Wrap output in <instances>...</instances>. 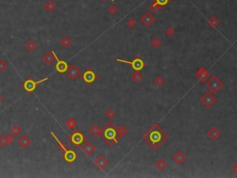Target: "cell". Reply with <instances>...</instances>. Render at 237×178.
Returning a JSON list of instances; mask_svg holds the SVG:
<instances>
[{
    "label": "cell",
    "mask_w": 237,
    "mask_h": 178,
    "mask_svg": "<svg viewBox=\"0 0 237 178\" xmlns=\"http://www.w3.org/2000/svg\"><path fill=\"white\" fill-rule=\"evenodd\" d=\"M168 138L169 134L158 123L152 124L149 129H147L146 132L143 134V139L154 150H158V148L161 147Z\"/></svg>",
    "instance_id": "6da1fadb"
},
{
    "label": "cell",
    "mask_w": 237,
    "mask_h": 178,
    "mask_svg": "<svg viewBox=\"0 0 237 178\" xmlns=\"http://www.w3.org/2000/svg\"><path fill=\"white\" fill-rule=\"evenodd\" d=\"M99 137L109 147L113 146L114 144L118 142L117 127L112 122H108L103 127V129H101V134H99Z\"/></svg>",
    "instance_id": "7a4b0ae2"
},
{
    "label": "cell",
    "mask_w": 237,
    "mask_h": 178,
    "mask_svg": "<svg viewBox=\"0 0 237 178\" xmlns=\"http://www.w3.org/2000/svg\"><path fill=\"white\" fill-rule=\"evenodd\" d=\"M206 87L209 90V92L213 93V94H217L223 87V83L217 76H211L206 82Z\"/></svg>",
    "instance_id": "3957f363"
},
{
    "label": "cell",
    "mask_w": 237,
    "mask_h": 178,
    "mask_svg": "<svg viewBox=\"0 0 237 178\" xmlns=\"http://www.w3.org/2000/svg\"><path fill=\"white\" fill-rule=\"evenodd\" d=\"M117 62H121V63H125V64H129L132 66V68L134 71H139L141 72L144 68L146 67V63L143 59L139 57L134 58L132 61H125V59H121V58H117L116 59Z\"/></svg>",
    "instance_id": "277c9868"
},
{
    "label": "cell",
    "mask_w": 237,
    "mask_h": 178,
    "mask_svg": "<svg viewBox=\"0 0 237 178\" xmlns=\"http://www.w3.org/2000/svg\"><path fill=\"white\" fill-rule=\"evenodd\" d=\"M69 140L76 148H80L82 144L86 141V137L79 129H76L69 137Z\"/></svg>",
    "instance_id": "5b68a950"
},
{
    "label": "cell",
    "mask_w": 237,
    "mask_h": 178,
    "mask_svg": "<svg viewBox=\"0 0 237 178\" xmlns=\"http://www.w3.org/2000/svg\"><path fill=\"white\" fill-rule=\"evenodd\" d=\"M199 100H200L201 104L204 106L205 108L209 109L217 102V97L214 96L213 93H211V92L208 91V92L205 93V94L200 97Z\"/></svg>",
    "instance_id": "8992f818"
},
{
    "label": "cell",
    "mask_w": 237,
    "mask_h": 178,
    "mask_svg": "<svg viewBox=\"0 0 237 178\" xmlns=\"http://www.w3.org/2000/svg\"><path fill=\"white\" fill-rule=\"evenodd\" d=\"M171 2V0H152V4L149 6V10L152 12H158L159 10H163V8L168 6Z\"/></svg>",
    "instance_id": "52a82bcc"
},
{
    "label": "cell",
    "mask_w": 237,
    "mask_h": 178,
    "mask_svg": "<svg viewBox=\"0 0 237 178\" xmlns=\"http://www.w3.org/2000/svg\"><path fill=\"white\" fill-rule=\"evenodd\" d=\"M82 79L85 82L88 86H90L93 83H95L96 80L97 79V74L93 71L91 68H88V69L84 71V72L82 74Z\"/></svg>",
    "instance_id": "ba28073f"
},
{
    "label": "cell",
    "mask_w": 237,
    "mask_h": 178,
    "mask_svg": "<svg viewBox=\"0 0 237 178\" xmlns=\"http://www.w3.org/2000/svg\"><path fill=\"white\" fill-rule=\"evenodd\" d=\"M66 73H67L68 77H69L71 81H74L81 75V71L79 70V68L76 65L71 64V65H70L69 67H68V69L66 71Z\"/></svg>",
    "instance_id": "9c48e42d"
},
{
    "label": "cell",
    "mask_w": 237,
    "mask_h": 178,
    "mask_svg": "<svg viewBox=\"0 0 237 178\" xmlns=\"http://www.w3.org/2000/svg\"><path fill=\"white\" fill-rule=\"evenodd\" d=\"M209 77H210L209 72H208V70L206 69V68H204V67L199 68L198 71L196 73V78L199 82H201V83H206L208 80Z\"/></svg>",
    "instance_id": "30bf717a"
},
{
    "label": "cell",
    "mask_w": 237,
    "mask_h": 178,
    "mask_svg": "<svg viewBox=\"0 0 237 178\" xmlns=\"http://www.w3.org/2000/svg\"><path fill=\"white\" fill-rule=\"evenodd\" d=\"M46 80H47V78H46V79H43V80H41V81H38V82H35V81H33L32 79H28L27 81H25L24 82V83H23V87H24V89L26 90L28 93H32L33 91L35 90V88H36V86H37V84L39 83H41V82H43V81H46Z\"/></svg>",
    "instance_id": "8fae6325"
},
{
    "label": "cell",
    "mask_w": 237,
    "mask_h": 178,
    "mask_svg": "<svg viewBox=\"0 0 237 178\" xmlns=\"http://www.w3.org/2000/svg\"><path fill=\"white\" fill-rule=\"evenodd\" d=\"M155 21H156L155 17L150 12H146L143 16H141V18H140V21L145 25L146 27H150L151 25L155 22Z\"/></svg>",
    "instance_id": "7c38bea8"
},
{
    "label": "cell",
    "mask_w": 237,
    "mask_h": 178,
    "mask_svg": "<svg viewBox=\"0 0 237 178\" xmlns=\"http://www.w3.org/2000/svg\"><path fill=\"white\" fill-rule=\"evenodd\" d=\"M64 160H66L67 162L69 163H72L73 162H75L76 159H77L78 155L77 153L71 148H69V149H66L64 151Z\"/></svg>",
    "instance_id": "4fadbf2b"
},
{
    "label": "cell",
    "mask_w": 237,
    "mask_h": 178,
    "mask_svg": "<svg viewBox=\"0 0 237 178\" xmlns=\"http://www.w3.org/2000/svg\"><path fill=\"white\" fill-rule=\"evenodd\" d=\"M94 164L96 165V167L98 170H104V169L108 165V160L103 155H100L95 160Z\"/></svg>",
    "instance_id": "5bb4252c"
},
{
    "label": "cell",
    "mask_w": 237,
    "mask_h": 178,
    "mask_svg": "<svg viewBox=\"0 0 237 178\" xmlns=\"http://www.w3.org/2000/svg\"><path fill=\"white\" fill-rule=\"evenodd\" d=\"M82 150L87 156H90V155H92V154L95 152V150H96V146H95L94 144H93L91 141H86V142L84 143L83 145L82 146Z\"/></svg>",
    "instance_id": "9a60e30c"
},
{
    "label": "cell",
    "mask_w": 237,
    "mask_h": 178,
    "mask_svg": "<svg viewBox=\"0 0 237 178\" xmlns=\"http://www.w3.org/2000/svg\"><path fill=\"white\" fill-rule=\"evenodd\" d=\"M222 131H219L216 126H213L212 128L209 129V131L208 132V137L213 141H217L219 137H222Z\"/></svg>",
    "instance_id": "2e32d148"
},
{
    "label": "cell",
    "mask_w": 237,
    "mask_h": 178,
    "mask_svg": "<svg viewBox=\"0 0 237 178\" xmlns=\"http://www.w3.org/2000/svg\"><path fill=\"white\" fill-rule=\"evenodd\" d=\"M18 144L22 148H27L32 144V140L27 134H23L18 139Z\"/></svg>",
    "instance_id": "e0dca14e"
},
{
    "label": "cell",
    "mask_w": 237,
    "mask_h": 178,
    "mask_svg": "<svg viewBox=\"0 0 237 178\" xmlns=\"http://www.w3.org/2000/svg\"><path fill=\"white\" fill-rule=\"evenodd\" d=\"M56 59V56H55V52H46L43 57H42V61H44V63H46V65H51Z\"/></svg>",
    "instance_id": "ac0fdd59"
},
{
    "label": "cell",
    "mask_w": 237,
    "mask_h": 178,
    "mask_svg": "<svg viewBox=\"0 0 237 178\" xmlns=\"http://www.w3.org/2000/svg\"><path fill=\"white\" fill-rule=\"evenodd\" d=\"M55 56H56V54H55ZM56 59L57 61V65H56V70L58 72H60V73H64V72H66V71H67V69H68V64H67V62L66 61H61V59H57V56H56Z\"/></svg>",
    "instance_id": "d6986e66"
},
{
    "label": "cell",
    "mask_w": 237,
    "mask_h": 178,
    "mask_svg": "<svg viewBox=\"0 0 237 178\" xmlns=\"http://www.w3.org/2000/svg\"><path fill=\"white\" fill-rule=\"evenodd\" d=\"M186 155L182 151H177L176 153L173 155V160L177 163V164H183L185 160H186Z\"/></svg>",
    "instance_id": "ffe728a7"
},
{
    "label": "cell",
    "mask_w": 237,
    "mask_h": 178,
    "mask_svg": "<svg viewBox=\"0 0 237 178\" xmlns=\"http://www.w3.org/2000/svg\"><path fill=\"white\" fill-rule=\"evenodd\" d=\"M45 10L48 12V13H52L53 11H55V10L57 8V5L52 1V0H48V1L45 4Z\"/></svg>",
    "instance_id": "44dd1931"
},
{
    "label": "cell",
    "mask_w": 237,
    "mask_h": 178,
    "mask_svg": "<svg viewBox=\"0 0 237 178\" xmlns=\"http://www.w3.org/2000/svg\"><path fill=\"white\" fill-rule=\"evenodd\" d=\"M155 166L158 171H164L165 168L167 167V163L163 159H158L155 162Z\"/></svg>",
    "instance_id": "7402d4cb"
},
{
    "label": "cell",
    "mask_w": 237,
    "mask_h": 178,
    "mask_svg": "<svg viewBox=\"0 0 237 178\" xmlns=\"http://www.w3.org/2000/svg\"><path fill=\"white\" fill-rule=\"evenodd\" d=\"M208 25H209L211 28L216 29V28H218V26L219 25V20L217 18V17L213 16V17H211V18L208 20Z\"/></svg>",
    "instance_id": "603a6c76"
},
{
    "label": "cell",
    "mask_w": 237,
    "mask_h": 178,
    "mask_svg": "<svg viewBox=\"0 0 237 178\" xmlns=\"http://www.w3.org/2000/svg\"><path fill=\"white\" fill-rule=\"evenodd\" d=\"M117 133H118V138L123 137H125L127 134H128V129H127L124 125H121V126L117 127Z\"/></svg>",
    "instance_id": "cb8c5ba5"
},
{
    "label": "cell",
    "mask_w": 237,
    "mask_h": 178,
    "mask_svg": "<svg viewBox=\"0 0 237 178\" xmlns=\"http://www.w3.org/2000/svg\"><path fill=\"white\" fill-rule=\"evenodd\" d=\"M89 133L93 135V137H97V135H99L101 134V129L98 127V125L94 124L89 128Z\"/></svg>",
    "instance_id": "d4e9b609"
},
{
    "label": "cell",
    "mask_w": 237,
    "mask_h": 178,
    "mask_svg": "<svg viewBox=\"0 0 237 178\" xmlns=\"http://www.w3.org/2000/svg\"><path fill=\"white\" fill-rule=\"evenodd\" d=\"M25 47H26V49L28 50V51H30V52H33L35 51V50L36 49V47H37V45H36V43L33 40H29L27 43H26V45H25Z\"/></svg>",
    "instance_id": "484cf974"
},
{
    "label": "cell",
    "mask_w": 237,
    "mask_h": 178,
    "mask_svg": "<svg viewBox=\"0 0 237 178\" xmlns=\"http://www.w3.org/2000/svg\"><path fill=\"white\" fill-rule=\"evenodd\" d=\"M131 78L133 82L135 83H139L143 79V74L139 71H134V72L131 75Z\"/></svg>",
    "instance_id": "4316f807"
},
{
    "label": "cell",
    "mask_w": 237,
    "mask_h": 178,
    "mask_svg": "<svg viewBox=\"0 0 237 178\" xmlns=\"http://www.w3.org/2000/svg\"><path fill=\"white\" fill-rule=\"evenodd\" d=\"M60 45L63 47H69L71 45V39L69 36H64L60 39Z\"/></svg>",
    "instance_id": "83f0119b"
},
{
    "label": "cell",
    "mask_w": 237,
    "mask_h": 178,
    "mask_svg": "<svg viewBox=\"0 0 237 178\" xmlns=\"http://www.w3.org/2000/svg\"><path fill=\"white\" fill-rule=\"evenodd\" d=\"M66 126L68 127L69 129H74L76 126H77V122H76L73 118H70L69 120H67L66 122Z\"/></svg>",
    "instance_id": "f1b7e54d"
},
{
    "label": "cell",
    "mask_w": 237,
    "mask_h": 178,
    "mask_svg": "<svg viewBox=\"0 0 237 178\" xmlns=\"http://www.w3.org/2000/svg\"><path fill=\"white\" fill-rule=\"evenodd\" d=\"M10 133L15 135V137H18V135L21 134V127L19 125H13L11 128H10Z\"/></svg>",
    "instance_id": "f546056e"
},
{
    "label": "cell",
    "mask_w": 237,
    "mask_h": 178,
    "mask_svg": "<svg viewBox=\"0 0 237 178\" xmlns=\"http://www.w3.org/2000/svg\"><path fill=\"white\" fill-rule=\"evenodd\" d=\"M154 83H156V86H157L160 87V86H164V83H165V79L162 77L161 75H158V76H157V77L155 78Z\"/></svg>",
    "instance_id": "4dcf8cb0"
},
{
    "label": "cell",
    "mask_w": 237,
    "mask_h": 178,
    "mask_svg": "<svg viewBox=\"0 0 237 178\" xmlns=\"http://www.w3.org/2000/svg\"><path fill=\"white\" fill-rule=\"evenodd\" d=\"M165 35L168 37H172L175 35V29L173 27H171V26L167 27L166 30H165Z\"/></svg>",
    "instance_id": "1f68e13d"
},
{
    "label": "cell",
    "mask_w": 237,
    "mask_h": 178,
    "mask_svg": "<svg viewBox=\"0 0 237 178\" xmlns=\"http://www.w3.org/2000/svg\"><path fill=\"white\" fill-rule=\"evenodd\" d=\"M51 134H52V137H54V138H55V139L57 140V148H58V149H59V150H61V151H65V150H66V148H65V145H64V144H62L61 141H59V140L57 139V137H56V134H55L54 133L51 132Z\"/></svg>",
    "instance_id": "d6a6232c"
},
{
    "label": "cell",
    "mask_w": 237,
    "mask_h": 178,
    "mask_svg": "<svg viewBox=\"0 0 237 178\" xmlns=\"http://www.w3.org/2000/svg\"><path fill=\"white\" fill-rule=\"evenodd\" d=\"M107 11H108V13L109 14H111V15H115L118 11V7L115 5V4H112V5H110L108 7V8H107Z\"/></svg>",
    "instance_id": "836d02e7"
},
{
    "label": "cell",
    "mask_w": 237,
    "mask_h": 178,
    "mask_svg": "<svg viewBox=\"0 0 237 178\" xmlns=\"http://www.w3.org/2000/svg\"><path fill=\"white\" fill-rule=\"evenodd\" d=\"M161 44H162L161 40H160L159 38H158V37H155V38H153V39L151 40V45L153 46L155 48L160 47V46H161Z\"/></svg>",
    "instance_id": "e575fe53"
},
{
    "label": "cell",
    "mask_w": 237,
    "mask_h": 178,
    "mask_svg": "<svg viewBox=\"0 0 237 178\" xmlns=\"http://www.w3.org/2000/svg\"><path fill=\"white\" fill-rule=\"evenodd\" d=\"M126 24H127V26H128L130 29H133L135 26H136L137 22H136V21H135L134 19H132V18H130L128 21H127Z\"/></svg>",
    "instance_id": "d590c367"
},
{
    "label": "cell",
    "mask_w": 237,
    "mask_h": 178,
    "mask_svg": "<svg viewBox=\"0 0 237 178\" xmlns=\"http://www.w3.org/2000/svg\"><path fill=\"white\" fill-rule=\"evenodd\" d=\"M106 116H107V118H108V119H113L115 116H116V112H115V111L113 109H107V112H106Z\"/></svg>",
    "instance_id": "8d00e7d4"
},
{
    "label": "cell",
    "mask_w": 237,
    "mask_h": 178,
    "mask_svg": "<svg viewBox=\"0 0 237 178\" xmlns=\"http://www.w3.org/2000/svg\"><path fill=\"white\" fill-rule=\"evenodd\" d=\"M7 137H6V134H2L1 137H0V146L2 148H5L7 145Z\"/></svg>",
    "instance_id": "74e56055"
},
{
    "label": "cell",
    "mask_w": 237,
    "mask_h": 178,
    "mask_svg": "<svg viewBox=\"0 0 237 178\" xmlns=\"http://www.w3.org/2000/svg\"><path fill=\"white\" fill-rule=\"evenodd\" d=\"M6 137H7V140L8 144H12L14 142V140H15V135H13L12 134H6Z\"/></svg>",
    "instance_id": "f35d334b"
},
{
    "label": "cell",
    "mask_w": 237,
    "mask_h": 178,
    "mask_svg": "<svg viewBox=\"0 0 237 178\" xmlns=\"http://www.w3.org/2000/svg\"><path fill=\"white\" fill-rule=\"evenodd\" d=\"M6 69H7V64H6V62L4 61H2V59H0V72H4Z\"/></svg>",
    "instance_id": "ab89813d"
},
{
    "label": "cell",
    "mask_w": 237,
    "mask_h": 178,
    "mask_svg": "<svg viewBox=\"0 0 237 178\" xmlns=\"http://www.w3.org/2000/svg\"><path fill=\"white\" fill-rule=\"evenodd\" d=\"M232 170H233V172L234 174H237V163H236V164H234V165L233 166Z\"/></svg>",
    "instance_id": "60d3db41"
},
{
    "label": "cell",
    "mask_w": 237,
    "mask_h": 178,
    "mask_svg": "<svg viewBox=\"0 0 237 178\" xmlns=\"http://www.w3.org/2000/svg\"><path fill=\"white\" fill-rule=\"evenodd\" d=\"M2 100H3V97H2L1 95H0V103L2 102Z\"/></svg>",
    "instance_id": "b9f144b4"
},
{
    "label": "cell",
    "mask_w": 237,
    "mask_h": 178,
    "mask_svg": "<svg viewBox=\"0 0 237 178\" xmlns=\"http://www.w3.org/2000/svg\"><path fill=\"white\" fill-rule=\"evenodd\" d=\"M103 1H107V0H103ZM111 1H114V0H111Z\"/></svg>",
    "instance_id": "7bdbcfd3"
}]
</instances>
